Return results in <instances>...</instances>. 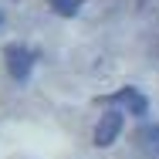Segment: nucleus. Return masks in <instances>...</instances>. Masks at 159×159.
Segmentation results:
<instances>
[{
  "instance_id": "3",
  "label": "nucleus",
  "mask_w": 159,
  "mask_h": 159,
  "mask_svg": "<svg viewBox=\"0 0 159 159\" xmlns=\"http://www.w3.org/2000/svg\"><path fill=\"white\" fill-rule=\"evenodd\" d=\"M135 149L142 159H159V122H149L135 132Z\"/></svg>"
},
{
  "instance_id": "6",
  "label": "nucleus",
  "mask_w": 159,
  "mask_h": 159,
  "mask_svg": "<svg viewBox=\"0 0 159 159\" xmlns=\"http://www.w3.org/2000/svg\"><path fill=\"white\" fill-rule=\"evenodd\" d=\"M0 20H3V17H0Z\"/></svg>"
},
{
  "instance_id": "4",
  "label": "nucleus",
  "mask_w": 159,
  "mask_h": 159,
  "mask_svg": "<svg viewBox=\"0 0 159 159\" xmlns=\"http://www.w3.org/2000/svg\"><path fill=\"white\" fill-rule=\"evenodd\" d=\"M112 102L125 105L132 115H146V112H149V102H146V95H142L139 88H122V92H115V98H112Z\"/></svg>"
},
{
  "instance_id": "5",
  "label": "nucleus",
  "mask_w": 159,
  "mask_h": 159,
  "mask_svg": "<svg viewBox=\"0 0 159 159\" xmlns=\"http://www.w3.org/2000/svg\"><path fill=\"white\" fill-rule=\"evenodd\" d=\"M51 7L61 14V17H75L81 10V0H51Z\"/></svg>"
},
{
  "instance_id": "2",
  "label": "nucleus",
  "mask_w": 159,
  "mask_h": 159,
  "mask_svg": "<svg viewBox=\"0 0 159 159\" xmlns=\"http://www.w3.org/2000/svg\"><path fill=\"white\" fill-rule=\"evenodd\" d=\"M119 132H122V112H115V108H108L102 119H98L95 125V146H112L115 139H119Z\"/></svg>"
},
{
  "instance_id": "1",
  "label": "nucleus",
  "mask_w": 159,
  "mask_h": 159,
  "mask_svg": "<svg viewBox=\"0 0 159 159\" xmlns=\"http://www.w3.org/2000/svg\"><path fill=\"white\" fill-rule=\"evenodd\" d=\"M3 58H7V71H10V78L24 81V78L31 75V68H34V54L24 48V44H7Z\"/></svg>"
}]
</instances>
